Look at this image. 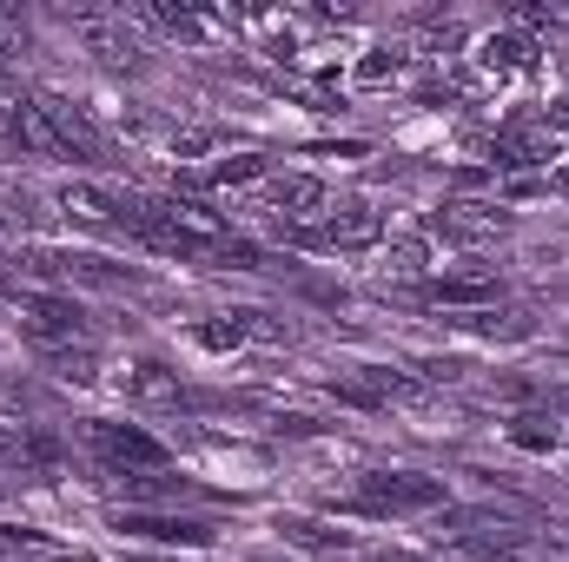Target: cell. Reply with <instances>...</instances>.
I'll return each mask as SVG.
<instances>
[{
  "label": "cell",
  "instance_id": "cell-7",
  "mask_svg": "<svg viewBox=\"0 0 569 562\" xmlns=\"http://www.w3.org/2000/svg\"><path fill=\"white\" fill-rule=\"evenodd\" d=\"M120 391H127L140 411H186V404H192L186 384H179V371H166L159 358H133L127 378H120Z\"/></svg>",
  "mask_w": 569,
  "mask_h": 562
},
{
  "label": "cell",
  "instance_id": "cell-15",
  "mask_svg": "<svg viewBox=\"0 0 569 562\" xmlns=\"http://www.w3.org/2000/svg\"><path fill=\"white\" fill-rule=\"evenodd\" d=\"M385 279H398V284H425L430 279V239L425 232H411V239H398V245L385 252Z\"/></svg>",
  "mask_w": 569,
  "mask_h": 562
},
{
  "label": "cell",
  "instance_id": "cell-5",
  "mask_svg": "<svg viewBox=\"0 0 569 562\" xmlns=\"http://www.w3.org/2000/svg\"><path fill=\"white\" fill-rule=\"evenodd\" d=\"M298 245H318V252H365L385 239V219L365 205V199H345L338 212H325V225H291Z\"/></svg>",
  "mask_w": 569,
  "mask_h": 562
},
{
  "label": "cell",
  "instance_id": "cell-2",
  "mask_svg": "<svg viewBox=\"0 0 569 562\" xmlns=\"http://www.w3.org/2000/svg\"><path fill=\"white\" fill-rule=\"evenodd\" d=\"M351 503L358 510H398V516H411V510H437L443 503V483L418 476V470H371V476L351 483Z\"/></svg>",
  "mask_w": 569,
  "mask_h": 562
},
{
  "label": "cell",
  "instance_id": "cell-9",
  "mask_svg": "<svg viewBox=\"0 0 569 562\" xmlns=\"http://www.w3.org/2000/svg\"><path fill=\"white\" fill-rule=\"evenodd\" d=\"M266 199H272V212H284L291 225H305V219L325 212V179H311V172H284V179H266Z\"/></svg>",
  "mask_w": 569,
  "mask_h": 562
},
{
  "label": "cell",
  "instance_id": "cell-4",
  "mask_svg": "<svg viewBox=\"0 0 569 562\" xmlns=\"http://www.w3.org/2000/svg\"><path fill=\"white\" fill-rule=\"evenodd\" d=\"M87 450L107 476H133V470H159L166 450L159 436H146L140 423H87Z\"/></svg>",
  "mask_w": 569,
  "mask_h": 562
},
{
  "label": "cell",
  "instance_id": "cell-8",
  "mask_svg": "<svg viewBox=\"0 0 569 562\" xmlns=\"http://www.w3.org/2000/svg\"><path fill=\"white\" fill-rule=\"evenodd\" d=\"M53 205H60V219H73V225H120V192H107V185H93V179H67V185L53 192Z\"/></svg>",
  "mask_w": 569,
  "mask_h": 562
},
{
  "label": "cell",
  "instance_id": "cell-21",
  "mask_svg": "<svg viewBox=\"0 0 569 562\" xmlns=\"http://www.w3.org/2000/svg\"><path fill=\"white\" fill-rule=\"evenodd\" d=\"M239 324H246V338H259V344H291V324H284L279 311H239Z\"/></svg>",
  "mask_w": 569,
  "mask_h": 562
},
{
  "label": "cell",
  "instance_id": "cell-14",
  "mask_svg": "<svg viewBox=\"0 0 569 562\" xmlns=\"http://www.w3.org/2000/svg\"><path fill=\"white\" fill-rule=\"evenodd\" d=\"M279 536L291 543V550H305V556H338V550L351 543L345 530H331V523H311V516H284Z\"/></svg>",
  "mask_w": 569,
  "mask_h": 562
},
{
  "label": "cell",
  "instance_id": "cell-6",
  "mask_svg": "<svg viewBox=\"0 0 569 562\" xmlns=\"http://www.w3.org/2000/svg\"><path fill=\"white\" fill-rule=\"evenodd\" d=\"M443 239H463V245H483V239H503L510 232V212L497 199H443L437 219H430Z\"/></svg>",
  "mask_w": 569,
  "mask_h": 562
},
{
  "label": "cell",
  "instance_id": "cell-20",
  "mask_svg": "<svg viewBox=\"0 0 569 562\" xmlns=\"http://www.w3.org/2000/svg\"><path fill=\"white\" fill-rule=\"evenodd\" d=\"M510 443H523V450H550V443H557V418H543V411L510 418Z\"/></svg>",
  "mask_w": 569,
  "mask_h": 562
},
{
  "label": "cell",
  "instance_id": "cell-16",
  "mask_svg": "<svg viewBox=\"0 0 569 562\" xmlns=\"http://www.w3.org/2000/svg\"><path fill=\"white\" fill-rule=\"evenodd\" d=\"M47 371L60 384H93L100 378V358H93V344H67V351H47Z\"/></svg>",
  "mask_w": 569,
  "mask_h": 562
},
{
  "label": "cell",
  "instance_id": "cell-13",
  "mask_svg": "<svg viewBox=\"0 0 569 562\" xmlns=\"http://www.w3.org/2000/svg\"><path fill=\"white\" fill-rule=\"evenodd\" d=\"M477 60H483L490 73H530V67H537V40L510 27V33H490V40L477 47Z\"/></svg>",
  "mask_w": 569,
  "mask_h": 562
},
{
  "label": "cell",
  "instance_id": "cell-19",
  "mask_svg": "<svg viewBox=\"0 0 569 562\" xmlns=\"http://www.w3.org/2000/svg\"><path fill=\"white\" fill-rule=\"evenodd\" d=\"M252 179H266V159L259 152H232V159H219L206 172V185H252Z\"/></svg>",
  "mask_w": 569,
  "mask_h": 562
},
{
  "label": "cell",
  "instance_id": "cell-22",
  "mask_svg": "<svg viewBox=\"0 0 569 562\" xmlns=\"http://www.w3.org/2000/svg\"><path fill=\"white\" fill-rule=\"evenodd\" d=\"M378 562H418V556H405V550H391V556H378Z\"/></svg>",
  "mask_w": 569,
  "mask_h": 562
},
{
  "label": "cell",
  "instance_id": "cell-10",
  "mask_svg": "<svg viewBox=\"0 0 569 562\" xmlns=\"http://www.w3.org/2000/svg\"><path fill=\"white\" fill-rule=\"evenodd\" d=\"M425 298H437V304H490V298H497V272H490V265L437 272V279H425Z\"/></svg>",
  "mask_w": 569,
  "mask_h": 562
},
{
  "label": "cell",
  "instance_id": "cell-1",
  "mask_svg": "<svg viewBox=\"0 0 569 562\" xmlns=\"http://www.w3.org/2000/svg\"><path fill=\"white\" fill-rule=\"evenodd\" d=\"M13 318H20V331H27L40 351L87 344V338H80V331H87V311H80L73 298H60V291H20V298H13Z\"/></svg>",
  "mask_w": 569,
  "mask_h": 562
},
{
  "label": "cell",
  "instance_id": "cell-3",
  "mask_svg": "<svg viewBox=\"0 0 569 562\" xmlns=\"http://www.w3.org/2000/svg\"><path fill=\"white\" fill-rule=\"evenodd\" d=\"M67 20H73L80 53H93L100 67H133L140 33H133V20H127L120 7H67Z\"/></svg>",
  "mask_w": 569,
  "mask_h": 562
},
{
  "label": "cell",
  "instance_id": "cell-11",
  "mask_svg": "<svg viewBox=\"0 0 569 562\" xmlns=\"http://www.w3.org/2000/svg\"><path fill=\"white\" fill-rule=\"evenodd\" d=\"M127 536H152V543H212V523L199 516H152V510H127L120 516Z\"/></svg>",
  "mask_w": 569,
  "mask_h": 562
},
{
  "label": "cell",
  "instance_id": "cell-12",
  "mask_svg": "<svg viewBox=\"0 0 569 562\" xmlns=\"http://www.w3.org/2000/svg\"><path fill=\"white\" fill-rule=\"evenodd\" d=\"M127 20H133V27H146V33H166V40H206V20H199L192 7L140 0V7H127Z\"/></svg>",
  "mask_w": 569,
  "mask_h": 562
},
{
  "label": "cell",
  "instance_id": "cell-18",
  "mask_svg": "<svg viewBox=\"0 0 569 562\" xmlns=\"http://www.w3.org/2000/svg\"><path fill=\"white\" fill-rule=\"evenodd\" d=\"M405 73V47H371L365 60H358V87H385V80H398Z\"/></svg>",
  "mask_w": 569,
  "mask_h": 562
},
{
  "label": "cell",
  "instance_id": "cell-17",
  "mask_svg": "<svg viewBox=\"0 0 569 562\" xmlns=\"http://www.w3.org/2000/svg\"><path fill=\"white\" fill-rule=\"evenodd\" d=\"M192 344H206V351H239V344H246V324H239V311H219V318L192 324Z\"/></svg>",
  "mask_w": 569,
  "mask_h": 562
}]
</instances>
